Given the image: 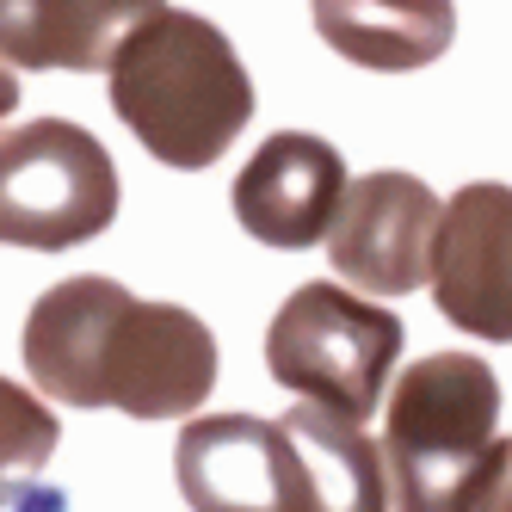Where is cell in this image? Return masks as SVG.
<instances>
[{
	"mask_svg": "<svg viewBox=\"0 0 512 512\" xmlns=\"http://www.w3.org/2000/svg\"><path fill=\"white\" fill-rule=\"evenodd\" d=\"M346 161L334 142H321L309 130H278L260 142V155H253L235 179V216L253 241L266 247H315L327 229H334V216L346 204Z\"/></svg>",
	"mask_w": 512,
	"mask_h": 512,
	"instance_id": "cell-9",
	"label": "cell"
},
{
	"mask_svg": "<svg viewBox=\"0 0 512 512\" xmlns=\"http://www.w3.org/2000/svg\"><path fill=\"white\" fill-rule=\"evenodd\" d=\"M315 31L327 50H340L377 75H408L451 50L457 7L451 0H309Z\"/></svg>",
	"mask_w": 512,
	"mask_h": 512,
	"instance_id": "cell-11",
	"label": "cell"
},
{
	"mask_svg": "<svg viewBox=\"0 0 512 512\" xmlns=\"http://www.w3.org/2000/svg\"><path fill=\"white\" fill-rule=\"evenodd\" d=\"M62 445V426L31 389L0 377V506H13Z\"/></svg>",
	"mask_w": 512,
	"mask_h": 512,
	"instance_id": "cell-13",
	"label": "cell"
},
{
	"mask_svg": "<svg viewBox=\"0 0 512 512\" xmlns=\"http://www.w3.org/2000/svg\"><path fill=\"white\" fill-rule=\"evenodd\" d=\"M438 315L475 340H512V186H463L432 253Z\"/></svg>",
	"mask_w": 512,
	"mask_h": 512,
	"instance_id": "cell-8",
	"label": "cell"
},
{
	"mask_svg": "<svg viewBox=\"0 0 512 512\" xmlns=\"http://www.w3.org/2000/svg\"><path fill=\"white\" fill-rule=\"evenodd\" d=\"M118 167L68 118L0 130V247L62 253L99 241L118 216Z\"/></svg>",
	"mask_w": 512,
	"mask_h": 512,
	"instance_id": "cell-5",
	"label": "cell"
},
{
	"mask_svg": "<svg viewBox=\"0 0 512 512\" xmlns=\"http://www.w3.org/2000/svg\"><path fill=\"white\" fill-rule=\"evenodd\" d=\"M13 105H19V75H13L7 62H0V118H7Z\"/></svg>",
	"mask_w": 512,
	"mask_h": 512,
	"instance_id": "cell-15",
	"label": "cell"
},
{
	"mask_svg": "<svg viewBox=\"0 0 512 512\" xmlns=\"http://www.w3.org/2000/svg\"><path fill=\"white\" fill-rule=\"evenodd\" d=\"M401 321L340 284H303L266 327V371L303 401L340 408L346 420H371L389 395V371L401 358Z\"/></svg>",
	"mask_w": 512,
	"mask_h": 512,
	"instance_id": "cell-4",
	"label": "cell"
},
{
	"mask_svg": "<svg viewBox=\"0 0 512 512\" xmlns=\"http://www.w3.org/2000/svg\"><path fill=\"white\" fill-rule=\"evenodd\" d=\"M445 204L414 173H364L346 186V204L327 229V260L364 297H408L432 284V253Z\"/></svg>",
	"mask_w": 512,
	"mask_h": 512,
	"instance_id": "cell-6",
	"label": "cell"
},
{
	"mask_svg": "<svg viewBox=\"0 0 512 512\" xmlns=\"http://www.w3.org/2000/svg\"><path fill=\"white\" fill-rule=\"evenodd\" d=\"M475 512H512V438H500V451L488 463V482H482V506Z\"/></svg>",
	"mask_w": 512,
	"mask_h": 512,
	"instance_id": "cell-14",
	"label": "cell"
},
{
	"mask_svg": "<svg viewBox=\"0 0 512 512\" xmlns=\"http://www.w3.org/2000/svg\"><path fill=\"white\" fill-rule=\"evenodd\" d=\"M25 371L50 401L130 420L198 414L216 389V334L179 303H149L118 278H62L25 315Z\"/></svg>",
	"mask_w": 512,
	"mask_h": 512,
	"instance_id": "cell-1",
	"label": "cell"
},
{
	"mask_svg": "<svg viewBox=\"0 0 512 512\" xmlns=\"http://www.w3.org/2000/svg\"><path fill=\"white\" fill-rule=\"evenodd\" d=\"M173 475L192 512H303V463L284 420L204 414L179 432Z\"/></svg>",
	"mask_w": 512,
	"mask_h": 512,
	"instance_id": "cell-7",
	"label": "cell"
},
{
	"mask_svg": "<svg viewBox=\"0 0 512 512\" xmlns=\"http://www.w3.org/2000/svg\"><path fill=\"white\" fill-rule=\"evenodd\" d=\"M284 432L303 463V512H389V469L383 445L364 438L358 420L321 401H297Z\"/></svg>",
	"mask_w": 512,
	"mask_h": 512,
	"instance_id": "cell-12",
	"label": "cell"
},
{
	"mask_svg": "<svg viewBox=\"0 0 512 512\" xmlns=\"http://www.w3.org/2000/svg\"><path fill=\"white\" fill-rule=\"evenodd\" d=\"M500 377L475 352L414 358L389 389L383 469L395 512H475L500 451Z\"/></svg>",
	"mask_w": 512,
	"mask_h": 512,
	"instance_id": "cell-3",
	"label": "cell"
},
{
	"mask_svg": "<svg viewBox=\"0 0 512 512\" xmlns=\"http://www.w3.org/2000/svg\"><path fill=\"white\" fill-rule=\"evenodd\" d=\"M105 81L130 136L179 173L210 167L253 118V81L235 44L186 7H155L124 38Z\"/></svg>",
	"mask_w": 512,
	"mask_h": 512,
	"instance_id": "cell-2",
	"label": "cell"
},
{
	"mask_svg": "<svg viewBox=\"0 0 512 512\" xmlns=\"http://www.w3.org/2000/svg\"><path fill=\"white\" fill-rule=\"evenodd\" d=\"M161 0H0V62L105 75Z\"/></svg>",
	"mask_w": 512,
	"mask_h": 512,
	"instance_id": "cell-10",
	"label": "cell"
}]
</instances>
